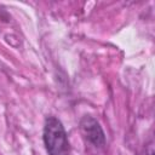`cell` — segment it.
<instances>
[{
  "instance_id": "obj_1",
  "label": "cell",
  "mask_w": 155,
  "mask_h": 155,
  "mask_svg": "<svg viewBox=\"0 0 155 155\" xmlns=\"http://www.w3.org/2000/svg\"><path fill=\"white\" fill-rule=\"evenodd\" d=\"M44 144L48 155H69L70 144L62 122L54 116H47L44 125Z\"/></svg>"
},
{
  "instance_id": "obj_2",
  "label": "cell",
  "mask_w": 155,
  "mask_h": 155,
  "mask_svg": "<svg viewBox=\"0 0 155 155\" xmlns=\"http://www.w3.org/2000/svg\"><path fill=\"white\" fill-rule=\"evenodd\" d=\"M80 128L86 140L90 142L92 145L101 148L105 144V134L99 122L94 117L90 115H85L80 120Z\"/></svg>"
}]
</instances>
